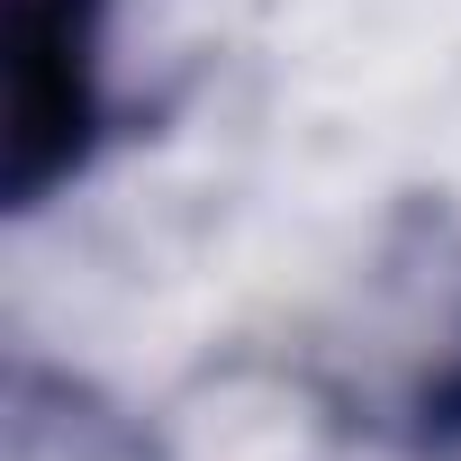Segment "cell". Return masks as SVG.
<instances>
[{
  "label": "cell",
  "mask_w": 461,
  "mask_h": 461,
  "mask_svg": "<svg viewBox=\"0 0 461 461\" xmlns=\"http://www.w3.org/2000/svg\"><path fill=\"white\" fill-rule=\"evenodd\" d=\"M326 398L398 452H461V217L452 208H407L389 226L344 344H326Z\"/></svg>",
  "instance_id": "1"
},
{
  "label": "cell",
  "mask_w": 461,
  "mask_h": 461,
  "mask_svg": "<svg viewBox=\"0 0 461 461\" xmlns=\"http://www.w3.org/2000/svg\"><path fill=\"white\" fill-rule=\"evenodd\" d=\"M0 199L37 217L109 145V0H0Z\"/></svg>",
  "instance_id": "2"
}]
</instances>
